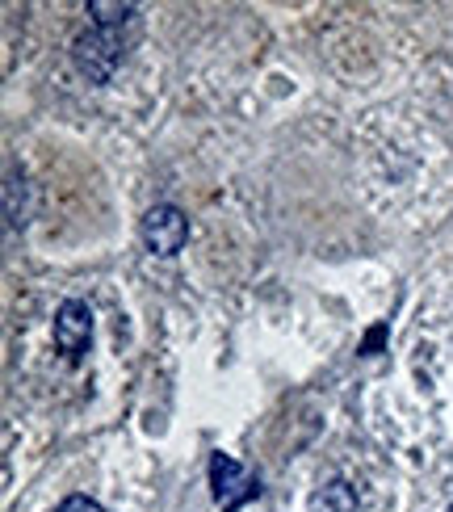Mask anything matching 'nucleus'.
I'll use <instances>...</instances> for the list:
<instances>
[{
	"label": "nucleus",
	"mask_w": 453,
	"mask_h": 512,
	"mask_svg": "<svg viewBox=\"0 0 453 512\" xmlns=\"http://www.w3.org/2000/svg\"><path fill=\"white\" fill-rule=\"evenodd\" d=\"M189 240V219L177 206H151L143 219V244L156 256H177Z\"/></svg>",
	"instance_id": "1"
},
{
	"label": "nucleus",
	"mask_w": 453,
	"mask_h": 512,
	"mask_svg": "<svg viewBox=\"0 0 453 512\" xmlns=\"http://www.w3.org/2000/svg\"><path fill=\"white\" fill-rule=\"evenodd\" d=\"M315 512H357V496L349 483H328L315 496Z\"/></svg>",
	"instance_id": "4"
},
{
	"label": "nucleus",
	"mask_w": 453,
	"mask_h": 512,
	"mask_svg": "<svg viewBox=\"0 0 453 512\" xmlns=\"http://www.w3.org/2000/svg\"><path fill=\"white\" fill-rule=\"evenodd\" d=\"M118 38H114V26H97L89 30L80 42H76V63H80V72L84 76H93V80H105L114 72V63H118Z\"/></svg>",
	"instance_id": "3"
},
{
	"label": "nucleus",
	"mask_w": 453,
	"mask_h": 512,
	"mask_svg": "<svg viewBox=\"0 0 453 512\" xmlns=\"http://www.w3.org/2000/svg\"><path fill=\"white\" fill-rule=\"evenodd\" d=\"M55 512H105V508L97 500H89V496H68Z\"/></svg>",
	"instance_id": "5"
},
{
	"label": "nucleus",
	"mask_w": 453,
	"mask_h": 512,
	"mask_svg": "<svg viewBox=\"0 0 453 512\" xmlns=\"http://www.w3.org/2000/svg\"><path fill=\"white\" fill-rule=\"evenodd\" d=\"M89 340H93V311H89V303H80V298H68V303L55 311V349L68 361H80L84 349H89Z\"/></svg>",
	"instance_id": "2"
}]
</instances>
